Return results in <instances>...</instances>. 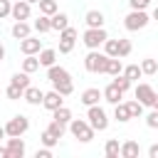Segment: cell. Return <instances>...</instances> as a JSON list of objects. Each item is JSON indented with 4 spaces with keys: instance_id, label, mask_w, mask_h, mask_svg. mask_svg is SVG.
<instances>
[{
    "instance_id": "cell-1",
    "label": "cell",
    "mask_w": 158,
    "mask_h": 158,
    "mask_svg": "<svg viewBox=\"0 0 158 158\" xmlns=\"http://www.w3.org/2000/svg\"><path fill=\"white\" fill-rule=\"evenodd\" d=\"M47 79L52 81V86L62 94V96H69L72 91H74V84H72V74L64 69V67H57V64H52V67H47Z\"/></svg>"
},
{
    "instance_id": "cell-2",
    "label": "cell",
    "mask_w": 158,
    "mask_h": 158,
    "mask_svg": "<svg viewBox=\"0 0 158 158\" xmlns=\"http://www.w3.org/2000/svg\"><path fill=\"white\" fill-rule=\"evenodd\" d=\"M106 64H109V54L99 52V49H89V54L84 57V69L91 74H106Z\"/></svg>"
},
{
    "instance_id": "cell-3",
    "label": "cell",
    "mask_w": 158,
    "mask_h": 158,
    "mask_svg": "<svg viewBox=\"0 0 158 158\" xmlns=\"http://www.w3.org/2000/svg\"><path fill=\"white\" fill-rule=\"evenodd\" d=\"M69 133L77 138V141H81V143H89L91 138H94V128H91V123L89 121H84V118H72L69 121Z\"/></svg>"
},
{
    "instance_id": "cell-4",
    "label": "cell",
    "mask_w": 158,
    "mask_h": 158,
    "mask_svg": "<svg viewBox=\"0 0 158 158\" xmlns=\"http://www.w3.org/2000/svg\"><path fill=\"white\" fill-rule=\"evenodd\" d=\"M106 40H109V35H106L104 27H86L84 35H81V42L86 44V49H99Z\"/></svg>"
},
{
    "instance_id": "cell-5",
    "label": "cell",
    "mask_w": 158,
    "mask_h": 158,
    "mask_svg": "<svg viewBox=\"0 0 158 158\" xmlns=\"http://www.w3.org/2000/svg\"><path fill=\"white\" fill-rule=\"evenodd\" d=\"M148 22H151V17H148V12H146V10H131V12L123 17V27H126L128 32L143 30Z\"/></svg>"
},
{
    "instance_id": "cell-6",
    "label": "cell",
    "mask_w": 158,
    "mask_h": 158,
    "mask_svg": "<svg viewBox=\"0 0 158 158\" xmlns=\"http://www.w3.org/2000/svg\"><path fill=\"white\" fill-rule=\"evenodd\" d=\"M86 121L91 123L94 131H106V128H109V116H106V111H104L99 104L89 106V111H86Z\"/></svg>"
},
{
    "instance_id": "cell-7",
    "label": "cell",
    "mask_w": 158,
    "mask_h": 158,
    "mask_svg": "<svg viewBox=\"0 0 158 158\" xmlns=\"http://www.w3.org/2000/svg\"><path fill=\"white\" fill-rule=\"evenodd\" d=\"M27 128H30V118H27V116H22V114L12 116V118L5 123L7 136H25V133H27Z\"/></svg>"
},
{
    "instance_id": "cell-8",
    "label": "cell",
    "mask_w": 158,
    "mask_h": 158,
    "mask_svg": "<svg viewBox=\"0 0 158 158\" xmlns=\"http://www.w3.org/2000/svg\"><path fill=\"white\" fill-rule=\"evenodd\" d=\"M12 20L17 22V20H30V15H32V5L27 2V0H17V2H12Z\"/></svg>"
},
{
    "instance_id": "cell-9",
    "label": "cell",
    "mask_w": 158,
    "mask_h": 158,
    "mask_svg": "<svg viewBox=\"0 0 158 158\" xmlns=\"http://www.w3.org/2000/svg\"><path fill=\"white\" fill-rule=\"evenodd\" d=\"M20 52L22 54H40L42 52V40L40 37H25V40H20Z\"/></svg>"
},
{
    "instance_id": "cell-10",
    "label": "cell",
    "mask_w": 158,
    "mask_h": 158,
    "mask_svg": "<svg viewBox=\"0 0 158 158\" xmlns=\"http://www.w3.org/2000/svg\"><path fill=\"white\" fill-rule=\"evenodd\" d=\"M133 94H136V99H138L143 106H151V104H153V96H156V89H153L151 84H138Z\"/></svg>"
},
{
    "instance_id": "cell-11",
    "label": "cell",
    "mask_w": 158,
    "mask_h": 158,
    "mask_svg": "<svg viewBox=\"0 0 158 158\" xmlns=\"http://www.w3.org/2000/svg\"><path fill=\"white\" fill-rule=\"evenodd\" d=\"M7 151H10V158H22L27 151L22 136H7Z\"/></svg>"
},
{
    "instance_id": "cell-12",
    "label": "cell",
    "mask_w": 158,
    "mask_h": 158,
    "mask_svg": "<svg viewBox=\"0 0 158 158\" xmlns=\"http://www.w3.org/2000/svg\"><path fill=\"white\" fill-rule=\"evenodd\" d=\"M42 106H44V109H49V111H54V109L64 106V96H62L57 89H52V91H47V94H44V99H42Z\"/></svg>"
},
{
    "instance_id": "cell-13",
    "label": "cell",
    "mask_w": 158,
    "mask_h": 158,
    "mask_svg": "<svg viewBox=\"0 0 158 158\" xmlns=\"http://www.w3.org/2000/svg\"><path fill=\"white\" fill-rule=\"evenodd\" d=\"M99 99H104V91H99V89H84L81 91V96H79V101L89 109V106H94V104H99Z\"/></svg>"
},
{
    "instance_id": "cell-14",
    "label": "cell",
    "mask_w": 158,
    "mask_h": 158,
    "mask_svg": "<svg viewBox=\"0 0 158 158\" xmlns=\"http://www.w3.org/2000/svg\"><path fill=\"white\" fill-rule=\"evenodd\" d=\"M22 99H25L27 104H32V106H40V104H42V99H44V91L30 84V86L25 89V94H22Z\"/></svg>"
},
{
    "instance_id": "cell-15",
    "label": "cell",
    "mask_w": 158,
    "mask_h": 158,
    "mask_svg": "<svg viewBox=\"0 0 158 158\" xmlns=\"http://www.w3.org/2000/svg\"><path fill=\"white\" fill-rule=\"evenodd\" d=\"M84 22H86V27H104V12L101 10H89L84 15Z\"/></svg>"
},
{
    "instance_id": "cell-16",
    "label": "cell",
    "mask_w": 158,
    "mask_h": 158,
    "mask_svg": "<svg viewBox=\"0 0 158 158\" xmlns=\"http://www.w3.org/2000/svg\"><path fill=\"white\" fill-rule=\"evenodd\" d=\"M10 32H12V37H15V40H25V37H30L32 27H30L25 20H17V22L12 25V30H10Z\"/></svg>"
},
{
    "instance_id": "cell-17",
    "label": "cell",
    "mask_w": 158,
    "mask_h": 158,
    "mask_svg": "<svg viewBox=\"0 0 158 158\" xmlns=\"http://www.w3.org/2000/svg\"><path fill=\"white\" fill-rule=\"evenodd\" d=\"M104 99H106L109 104H118V101L123 99V91H121V89H118V86H116V84L111 81V84H109V86L104 89Z\"/></svg>"
},
{
    "instance_id": "cell-18",
    "label": "cell",
    "mask_w": 158,
    "mask_h": 158,
    "mask_svg": "<svg viewBox=\"0 0 158 158\" xmlns=\"http://www.w3.org/2000/svg\"><path fill=\"white\" fill-rule=\"evenodd\" d=\"M114 118H116L118 123H126V121H131V111H128V104H123V101L114 104Z\"/></svg>"
},
{
    "instance_id": "cell-19",
    "label": "cell",
    "mask_w": 158,
    "mask_h": 158,
    "mask_svg": "<svg viewBox=\"0 0 158 158\" xmlns=\"http://www.w3.org/2000/svg\"><path fill=\"white\" fill-rule=\"evenodd\" d=\"M141 153V146L136 141H123L121 143V158H138Z\"/></svg>"
},
{
    "instance_id": "cell-20",
    "label": "cell",
    "mask_w": 158,
    "mask_h": 158,
    "mask_svg": "<svg viewBox=\"0 0 158 158\" xmlns=\"http://www.w3.org/2000/svg\"><path fill=\"white\" fill-rule=\"evenodd\" d=\"M67 27H69V15H67V12H54V15H52V30L62 32V30H67Z\"/></svg>"
},
{
    "instance_id": "cell-21",
    "label": "cell",
    "mask_w": 158,
    "mask_h": 158,
    "mask_svg": "<svg viewBox=\"0 0 158 158\" xmlns=\"http://www.w3.org/2000/svg\"><path fill=\"white\" fill-rule=\"evenodd\" d=\"M42 64H40V57L37 54H25V59H22V72H27V74H32V72H37Z\"/></svg>"
},
{
    "instance_id": "cell-22",
    "label": "cell",
    "mask_w": 158,
    "mask_h": 158,
    "mask_svg": "<svg viewBox=\"0 0 158 158\" xmlns=\"http://www.w3.org/2000/svg\"><path fill=\"white\" fill-rule=\"evenodd\" d=\"M32 27H35L40 35H44V32H49V30H52V17H49V15H40V17L35 20V25H32Z\"/></svg>"
},
{
    "instance_id": "cell-23",
    "label": "cell",
    "mask_w": 158,
    "mask_h": 158,
    "mask_svg": "<svg viewBox=\"0 0 158 158\" xmlns=\"http://www.w3.org/2000/svg\"><path fill=\"white\" fill-rule=\"evenodd\" d=\"M37 57H40V64H42V67H52V64L57 62V49H44V47H42V52H40Z\"/></svg>"
},
{
    "instance_id": "cell-24",
    "label": "cell",
    "mask_w": 158,
    "mask_h": 158,
    "mask_svg": "<svg viewBox=\"0 0 158 158\" xmlns=\"http://www.w3.org/2000/svg\"><path fill=\"white\" fill-rule=\"evenodd\" d=\"M104 153H106V158H118L121 156V143L116 138H109L106 146H104Z\"/></svg>"
},
{
    "instance_id": "cell-25",
    "label": "cell",
    "mask_w": 158,
    "mask_h": 158,
    "mask_svg": "<svg viewBox=\"0 0 158 158\" xmlns=\"http://www.w3.org/2000/svg\"><path fill=\"white\" fill-rule=\"evenodd\" d=\"M121 72H123V62H121V57H109V64H106V74L116 77V74H121Z\"/></svg>"
},
{
    "instance_id": "cell-26",
    "label": "cell",
    "mask_w": 158,
    "mask_h": 158,
    "mask_svg": "<svg viewBox=\"0 0 158 158\" xmlns=\"http://www.w3.org/2000/svg\"><path fill=\"white\" fill-rule=\"evenodd\" d=\"M52 118H54V121H62V123H67V126H69V121H72L74 116H72V111H69L67 106H59V109H54V111H52Z\"/></svg>"
},
{
    "instance_id": "cell-27",
    "label": "cell",
    "mask_w": 158,
    "mask_h": 158,
    "mask_svg": "<svg viewBox=\"0 0 158 158\" xmlns=\"http://www.w3.org/2000/svg\"><path fill=\"white\" fill-rule=\"evenodd\" d=\"M123 74H126L131 81H138V79L143 77V69H141V64H128V67H123Z\"/></svg>"
},
{
    "instance_id": "cell-28",
    "label": "cell",
    "mask_w": 158,
    "mask_h": 158,
    "mask_svg": "<svg viewBox=\"0 0 158 158\" xmlns=\"http://www.w3.org/2000/svg\"><path fill=\"white\" fill-rule=\"evenodd\" d=\"M10 84H15V86H20V89H27V86H30V74H27V72H17V74H12Z\"/></svg>"
},
{
    "instance_id": "cell-29",
    "label": "cell",
    "mask_w": 158,
    "mask_h": 158,
    "mask_svg": "<svg viewBox=\"0 0 158 158\" xmlns=\"http://www.w3.org/2000/svg\"><path fill=\"white\" fill-rule=\"evenodd\" d=\"M141 69H143V74H148V77H153V74L158 72V62H156L153 57H146V59L141 62Z\"/></svg>"
},
{
    "instance_id": "cell-30",
    "label": "cell",
    "mask_w": 158,
    "mask_h": 158,
    "mask_svg": "<svg viewBox=\"0 0 158 158\" xmlns=\"http://www.w3.org/2000/svg\"><path fill=\"white\" fill-rule=\"evenodd\" d=\"M40 141H42V146H47V148H54V146L59 143V138H57V136H54V133H52L49 128H44V131H42Z\"/></svg>"
},
{
    "instance_id": "cell-31",
    "label": "cell",
    "mask_w": 158,
    "mask_h": 158,
    "mask_svg": "<svg viewBox=\"0 0 158 158\" xmlns=\"http://www.w3.org/2000/svg\"><path fill=\"white\" fill-rule=\"evenodd\" d=\"M37 5H40V12H42V15H49V17H52V15L57 12V0H40Z\"/></svg>"
},
{
    "instance_id": "cell-32",
    "label": "cell",
    "mask_w": 158,
    "mask_h": 158,
    "mask_svg": "<svg viewBox=\"0 0 158 158\" xmlns=\"http://www.w3.org/2000/svg\"><path fill=\"white\" fill-rule=\"evenodd\" d=\"M114 84H116V86H118V89H121V91L126 94V91L131 89V84H133V81H131V79H128V77H126L123 72H121V74H116V77H114Z\"/></svg>"
},
{
    "instance_id": "cell-33",
    "label": "cell",
    "mask_w": 158,
    "mask_h": 158,
    "mask_svg": "<svg viewBox=\"0 0 158 158\" xmlns=\"http://www.w3.org/2000/svg\"><path fill=\"white\" fill-rule=\"evenodd\" d=\"M128 111H131V118H141L143 116V104L138 99H133V101H128Z\"/></svg>"
},
{
    "instance_id": "cell-34",
    "label": "cell",
    "mask_w": 158,
    "mask_h": 158,
    "mask_svg": "<svg viewBox=\"0 0 158 158\" xmlns=\"http://www.w3.org/2000/svg\"><path fill=\"white\" fill-rule=\"evenodd\" d=\"M104 52L109 57H118V40H106L104 42Z\"/></svg>"
},
{
    "instance_id": "cell-35",
    "label": "cell",
    "mask_w": 158,
    "mask_h": 158,
    "mask_svg": "<svg viewBox=\"0 0 158 158\" xmlns=\"http://www.w3.org/2000/svg\"><path fill=\"white\" fill-rule=\"evenodd\" d=\"M47 128H49L57 138H62V136H64V131H67V123H62V121H54V118H52V123H49Z\"/></svg>"
},
{
    "instance_id": "cell-36",
    "label": "cell",
    "mask_w": 158,
    "mask_h": 158,
    "mask_svg": "<svg viewBox=\"0 0 158 158\" xmlns=\"http://www.w3.org/2000/svg\"><path fill=\"white\" fill-rule=\"evenodd\" d=\"M22 94H25V89H20V86H15V84H10V86L5 89V96L12 99V101H15V99H22Z\"/></svg>"
},
{
    "instance_id": "cell-37",
    "label": "cell",
    "mask_w": 158,
    "mask_h": 158,
    "mask_svg": "<svg viewBox=\"0 0 158 158\" xmlns=\"http://www.w3.org/2000/svg\"><path fill=\"white\" fill-rule=\"evenodd\" d=\"M74 42L77 40H59V54H69L74 49Z\"/></svg>"
},
{
    "instance_id": "cell-38",
    "label": "cell",
    "mask_w": 158,
    "mask_h": 158,
    "mask_svg": "<svg viewBox=\"0 0 158 158\" xmlns=\"http://www.w3.org/2000/svg\"><path fill=\"white\" fill-rule=\"evenodd\" d=\"M131 54V42L128 40H118V57L123 59V57H128Z\"/></svg>"
},
{
    "instance_id": "cell-39",
    "label": "cell",
    "mask_w": 158,
    "mask_h": 158,
    "mask_svg": "<svg viewBox=\"0 0 158 158\" xmlns=\"http://www.w3.org/2000/svg\"><path fill=\"white\" fill-rule=\"evenodd\" d=\"M146 126H148V128H158V109H153V111L146 116Z\"/></svg>"
},
{
    "instance_id": "cell-40",
    "label": "cell",
    "mask_w": 158,
    "mask_h": 158,
    "mask_svg": "<svg viewBox=\"0 0 158 158\" xmlns=\"http://www.w3.org/2000/svg\"><path fill=\"white\" fill-rule=\"evenodd\" d=\"M151 2H153V0H128V7H131V10H146Z\"/></svg>"
},
{
    "instance_id": "cell-41",
    "label": "cell",
    "mask_w": 158,
    "mask_h": 158,
    "mask_svg": "<svg viewBox=\"0 0 158 158\" xmlns=\"http://www.w3.org/2000/svg\"><path fill=\"white\" fill-rule=\"evenodd\" d=\"M10 12H12V2H10V0H0V20L7 17Z\"/></svg>"
},
{
    "instance_id": "cell-42",
    "label": "cell",
    "mask_w": 158,
    "mask_h": 158,
    "mask_svg": "<svg viewBox=\"0 0 158 158\" xmlns=\"http://www.w3.org/2000/svg\"><path fill=\"white\" fill-rule=\"evenodd\" d=\"M35 156H37V158H52V148H47V146H44V148H40Z\"/></svg>"
},
{
    "instance_id": "cell-43",
    "label": "cell",
    "mask_w": 158,
    "mask_h": 158,
    "mask_svg": "<svg viewBox=\"0 0 158 158\" xmlns=\"http://www.w3.org/2000/svg\"><path fill=\"white\" fill-rule=\"evenodd\" d=\"M148 158H158V143H153V146L148 148Z\"/></svg>"
},
{
    "instance_id": "cell-44",
    "label": "cell",
    "mask_w": 158,
    "mask_h": 158,
    "mask_svg": "<svg viewBox=\"0 0 158 158\" xmlns=\"http://www.w3.org/2000/svg\"><path fill=\"white\" fill-rule=\"evenodd\" d=\"M0 158H10V151H7V146H0Z\"/></svg>"
},
{
    "instance_id": "cell-45",
    "label": "cell",
    "mask_w": 158,
    "mask_h": 158,
    "mask_svg": "<svg viewBox=\"0 0 158 158\" xmlns=\"http://www.w3.org/2000/svg\"><path fill=\"white\" fill-rule=\"evenodd\" d=\"M151 17H153V20H156V22H158V5H156V7H153V12H151Z\"/></svg>"
},
{
    "instance_id": "cell-46",
    "label": "cell",
    "mask_w": 158,
    "mask_h": 158,
    "mask_svg": "<svg viewBox=\"0 0 158 158\" xmlns=\"http://www.w3.org/2000/svg\"><path fill=\"white\" fill-rule=\"evenodd\" d=\"M5 136H7V131H5V126H0V141H2Z\"/></svg>"
},
{
    "instance_id": "cell-47",
    "label": "cell",
    "mask_w": 158,
    "mask_h": 158,
    "mask_svg": "<svg viewBox=\"0 0 158 158\" xmlns=\"http://www.w3.org/2000/svg\"><path fill=\"white\" fill-rule=\"evenodd\" d=\"M153 109H158V91H156V96H153V104H151Z\"/></svg>"
},
{
    "instance_id": "cell-48",
    "label": "cell",
    "mask_w": 158,
    "mask_h": 158,
    "mask_svg": "<svg viewBox=\"0 0 158 158\" xmlns=\"http://www.w3.org/2000/svg\"><path fill=\"white\" fill-rule=\"evenodd\" d=\"M5 59V47H2V42H0V62Z\"/></svg>"
},
{
    "instance_id": "cell-49",
    "label": "cell",
    "mask_w": 158,
    "mask_h": 158,
    "mask_svg": "<svg viewBox=\"0 0 158 158\" xmlns=\"http://www.w3.org/2000/svg\"><path fill=\"white\" fill-rule=\"evenodd\" d=\"M27 2H30V5H35V2H40V0H27Z\"/></svg>"
}]
</instances>
